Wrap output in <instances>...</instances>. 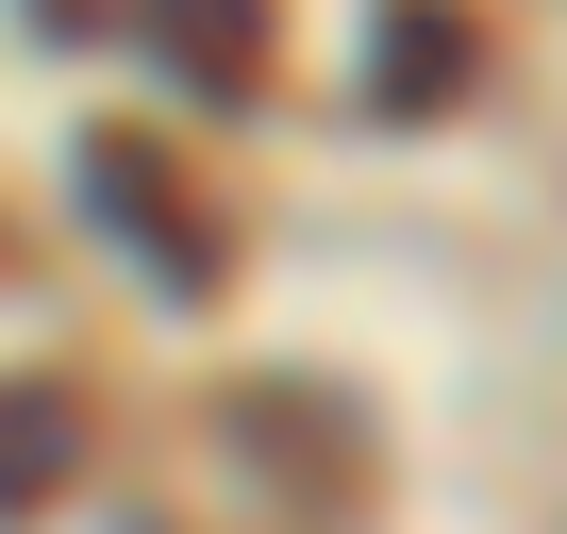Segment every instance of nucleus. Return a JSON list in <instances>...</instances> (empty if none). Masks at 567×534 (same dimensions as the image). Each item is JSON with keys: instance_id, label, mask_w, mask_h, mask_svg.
<instances>
[{"instance_id": "f03ea898", "label": "nucleus", "mask_w": 567, "mask_h": 534, "mask_svg": "<svg viewBox=\"0 0 567 534\" xmlns=\"http://www.w3.org/2000/svg\"><path fill=\"white\" fill-rule=\"evenodd\" d=\"M134 34H151V68H167L184 101H267L284 0H134Z\"/></svg>"}, {"instance_id": "20e7f679", "label": "nucleus", "mask_w": 567, "mask_h": 534, "mask_svg": "<svg viewBox=\"0 0 567 534\" xmlns=\"http://www.w3.org/2000/svg\"><path fill=\"white\" fill-rule=\"evenodd\" d=\"M467 68H484L467 0H384V34H368V117H451Z\"/></svg>"}, {"instance_id": "f257e3e1", "label": "nucleus", "mask_w": 567, "mask_h": 534, "mask_svg": "<svg viewBox=\"0 0 567 534\" xmlns=\"http://www.w3.org/2000/svg\"><path fill=\"white\" fill-rule=\"evenodd\" d=\"M84 201H101V217L151 250V285H167V301H217V285H234V217L200 201V167H184L167 134L101 117V134H84Z\"/></svg>"}, {"instance_id": "39448f33", "label": "nucleus", "mask_w": 567, "mask_h": 534, "mask_svg": "<svg viewBox=\"0 0 567 534\" xmlns=\"http://www.w3.org/2000/svg\"><path fill=\"white\" fill-rule=\"evenodd\" d=\"M84 484V384L68 368H18L0 384V517H51Z\"/></svg>"}, {"instance_id": "7ed1b4c3", "label": "nucleus", "mask_w": 567, "mask_h": 534, "mask_svg": "<svg viewBox=\"0 0 567 534\" xmlns=\"http://www.w3.org/2000/svg\"><path fill=\"white\" fill-rule=\"evenodd\" d=\"M234 451H250L267 484H301V501H351V484H368V434H351V418H334V401H318L301 368L234 401Z\"/></svg>"}]
</instances>
